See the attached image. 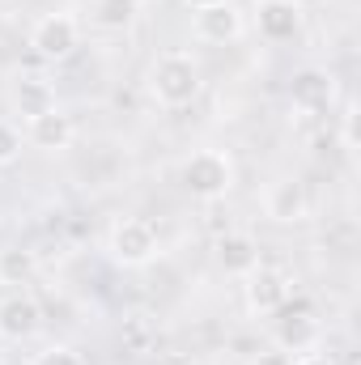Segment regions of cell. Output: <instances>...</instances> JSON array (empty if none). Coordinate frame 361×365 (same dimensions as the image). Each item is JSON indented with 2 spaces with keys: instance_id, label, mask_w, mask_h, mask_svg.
<instances>
[{
  "instance_id": "1",
  "label": "cell",
  "mask_w": 361,
  "mask_h": 365,
  "mask_svg": "<svg viewBox=\"0 0 361 365\" xmlns=\"http://www.w3.org/2000/svg\"><path fill=\"white\" fill-rule=\"evenodd\" d=\"M200 86H204L200 81V64L187 51H166L149 68V93L158 98V106H171V110L191 106L200 98Z\"/></svg>"
},
{
  "instance_id": "2",
  "label": "cell",
  "mask_w": 361,
  "mask_h": 365,
  "mask_svg": "<svg viewBox=\"0 0 361 365\" xmlns=\"http://www.w3.org/2000/svg\"><path fill=\"white\" fill-rule=\"evenodd\" d=\"M183 187L195 195V200H221V195H230V187H234V162H230V153H221V149H195L187 162H183Z\"/></svg>"
},
{
  "instance_id": "3",
  "label": "cell",
  "mask_w": 361,
  "mask_h": 365,
  "mask_svg": "<svg viewBox=\"0 0 361 365\" xmlns=\"http://www.w3.org/2000/svg\"><path fill=\"white\" fill-rule=\"evenodd\" d=\"M106 255L119 268H145L158 259V230L145 217H123L106 234Z\"/></svg>"
},
{
  "instance_id": "4",
  "label": "cell",
  "mask_w": 361,
  "mask_h": 365,
  "mask_svg": "<svg viewBox=\"0 0 361 365\" xmlns=\"http://www.w3.org/2000/svg\"><path fill=\"white\" fill-rule=\"evenodd\" d=\"M243 280H247L243 284V297H247V310L251 314H276L293 297V276L285 272V268H276V264H264V259L243 276Z\"/></svg>"
},
{
  "instance_id": "5",
  "label": "cell",
  "mask_w": 361,
  "mask_h": 365,
  "mask_svg": "<svg viewBox=\"0 0 361 365\" xmlns=\"http://www.w3.org/2000/svg\"><path fill=\"white\" fill-rule=\"evenodd\" d=\"M30 47H34V56L60 64L81 47V21L73 13H43L30 30Z\"/></svg>"
},
{
  "instance_id": "6",
  "label": "cell",
  "mask_w": 361,
  "mask_h": 365,
  "mask_svg": "<svg viewBox=\"0 0 361 365\" xmlns=\"http://www.w3.org/2000/svg\"><path fill=\"white\" fill-rule=\"evenodd\" d=\"M255 26L268 43H293L306 26V9L298 0H260L255 4Z\"/></svg>"
},
{
  "instance_id": "7",
  "label": "cell",
  "mask_w": 361,
  "mask_h": 365,
  "mask_svg": "<svg viewBox=\"0 0 361 365\" xmlns=\"http://www.w3.org/2000/svg\"><path fill=\"white\" fill-rule=\"evenodd\" d=\"M264 217L276 225H298L310 217V195L298 179H276L264 187Z\"/></svg>"
},
{
  "instance_id": "8",
  "label": "cell",
  "mask_w": 361,
  "mask_h": 365,
  "mask_svg": "<svg viewBox=\"0 0 361 365\" xmlns=\"http://www.w3.org/2000/svg\"><path fill=\"white\" fill-rule=\"evenodd\" d=\"M43 327V306L30 297V293H9L4 302H0V340H9V344H21V340H30L34 331Z\"/></svg>"
},
{
  "instance_id": "9",
  "label": "cell",
  "mask_w": 361,
  "mask_h": 365,
  "mask_svg": "<svg viewBox=\"0 0 361 365\" xmlns=\"http://www.w3.org/2000/svg\"><path fill=\"white\" fill-rule=\"evenodd\" d=\"M73 136H77V123H73V115H64L60 106H51V110L26 119V145H34V149H43V153H64V149L73 145Z\"/></svg>"
},
{
  "instance_id": "10",
  "label": "cell",
  "mask_w": 361,
  "mask_h": 365,
  "mask_svg": "<svg viewBox=\"0 0 361 365\" xmlns=\"http://www.w3.org/2000/svg\"><path fill=\"white\" fill-rule=\"evenodd\" d=\"M195 38L200 43H234L243 34V13L234 4H213V9H195V21H191Z\"/></svg>"
},
{
  "instance_id": "11",
  "label": "cell",
  "mask_w": 361,
  "mask_h": 365,
  "mask_svg": "<svg viewBox=\"0 0 361 365\" xmlns=\"http://www.w3.org/2000/svg\"><path fill=\"white\" fill-rule=\"evenodd\" d=\"M145 13V0H90V26L102 34H123Z\"/></svg>"
},
{
  "instance_id": "12",
  "label": "cell",
  "mask_w": 361,
  "mask_h": 365,
  "mask_svg": "<svg viewBox=\"0 0 361 365\" xmlns=\"http://www.w3.org/2000/svg\"><path fill=\"white\" fill-rule=\"evenodd\" d=\"M217 264L230 276H247L260 264V242L251 234H225L217 238Z\"/></svg>"
},
{
  "instance_id": "13",
  "label": "cell",
  "mask_w": 361,
  "mask_h": 365,
  "mask_svg": "<svg viewBox=\"0 0 361 365\" xmlns=\"http://www.w3.org/2000/svg\"><path fill=\"white\" fill-rule=\"evenodd\" d=\"M13 106H17V115L34 119V115H43V110L56 106V90L43 77H17L13 81Z\"/></svg>"
},
{
  "instance_id": "14",
  "label": "cell",
  "mask_w": 361,
  "mask_h": 365,
  "mask_svg": "<svg viewBox=\"0 0 361 365\" xmlns=\"http://www.w3.org/2000/svg\"><path fill=\"white\" fill-rule=\"evenodd\" d=\"M327 98H332V81L323 73H302L293 81V106H302V110H319V106H327Z\"/></svg>"
},
{
  "instance_id": "15",
  "label": "cell",
  "mask_w": 361,
  "mask_h": 365,
  "mask_svg": "<svg viewBox=\"0 0 361 365\" xmlns=\"http://www.w3.org/2000/svg\"><path fill=\"white\" fill-rule=\"evenodd\" d=\"M34 255L26 251V247H9V251H0V280L4 284H26L30 276H34Z\"/></svg>"
},
{
  "instance_id": "16",
  "label": "cell",
  "mask_w": 361,
  "mask_h": 365,
  "mask_svg": "<svg viewBox=\"0 0 361 365\" xmlns=\"http://www.w3.org/2000/svg\"><path fill=\"white\" fill-rule=\"evenodd\" d=\"M310 340H315V323L302 314V319H285L280 323V349H293V353H302V349H310Z\"/></svg>"
},
{
  "instance_id": "17",
  "label": "cell",
  "mask_w": 361,
  "mask_h": 365,
  "mask_svg": "<svg viewBox=\"0 0 361 365\" xmlns=\"http://www.w3.org/2000/svg\"><path fill=\"white\" fill-rule=\"evenodd\" d=\"M21 145H26V136L17 132V123L0 119V166H13L21 158Z\"/></svg>"
},
{
  "instance_id": "18",
  "label": "cell",
  "mask_w": 361,
  "mask_h": 365,
  "mask_svg": "<svg viewBox=\"0 0 361 365\" xmlns=\"http://www.w3.org/2000/svg\"><path fill=\"white\" fill-rule=\"evenodd\" d=\"M30 365H86V361H81V353H77V349H68V344H51V349L34 353V361H30Z\"/></svg>"
},
{
  "instance_id": "19",
  "label": "cell",
  "mask_w": 361,
  "mask_h": 365,
  "mask_svg": "<svg viewBox=\"0 0 361 365\" xmlns=\"http://www.w3.org/2000/svg\"><path fill=\"white\" fill-rule=\"evenodd\" d=\"M255 365H293V357H289V349H264L260 357H255Z\"/></svg>"
},
{
  "instance_id": "20",
  "label": "cell",
  "mask_w": 361,
  "mask_h": 365,
  "mask_svg": "<svg viewBox=\"0 0 361 365\" xmlns=\"http://www.w3.org/2000/svg\"><path fill=\"white\" fill-rule=\"evenodd\" d=\"M293 365H336V357H327V353H302V357H293Z\"/></svg>"
},
{
  "instance_id": "21",
  "label": "cell",
  "mask_w": 361,
  "mask_h": 365,
  "mask_svg": "<svg viewBox=\"0 0 361 365\" xmlns=\"http://www.w3.org/2000/svg\"><path fill=\"white\" fill-rule=\"evenodd\" d=\"M191 9H213V4H230V0H187Z\"/></svg>"
}]
</instances>
